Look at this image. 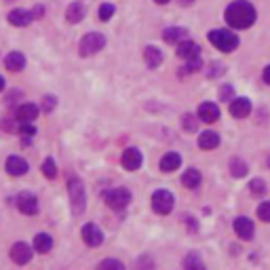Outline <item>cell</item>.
Segmentation results:
<instances>
[{
	"label": "cell",
	"mask_w": 270,
	"mask_h": 270,
	"mask_svg": "<svg viewBox=\"0 0 270 270\" xmlns=\"http://www.w3.org/2000/svg\"><path fill=\"white\" fill-rule=\"evenodd\" d=\"M226 21H228L230 27H236V30H245V27L253 25L255 21V9L245 3V0H236L228 9H226Z\"/></svg>",
	"instance_id": "cell-1"
},
{
	"label": "cell",
	"mask_w": 270,
	"mask_h": 270,
	"mask_svg": "<svg viewBox=\"0 0 270 270\" xmlns=\"http://www.w3.org/2000/svg\"><path fill=\"white\" fill-rule=\"evenodd\" d=\"M209 42L224 53H230L238 47V38L230 30H211L209 32Z\"/></svg>",
	"instance_id": "cell-2"
},
{
	"label": "cell",
	"mask_w": 270,
	"mask_h": 270,
	"mask_svg": "<svg viewBox=\"0 0 270 270\" xmlns=\"http://www.w3.org/2000/svg\"><path fill=\"white\" fill-rule=\"evenodd\" d=\"M68 192H70V203H72V211L76 213H82L84 211V205H87V194H84V186L80 184V179L72 177L68 182Z\"/></svg>",
	"instance_id": "cell-3"
},
{
	"label": "cell",
	"mask_w": 270,
	"mask_h": 270,
	"mask_svg": "<svg viewBox=\"0 0 270 270\" xmlns=\"http://www.w3.org/2000/svg\"><path fill=\"white\" fill-rule=\"evenodd\" d=\"M106 45V36L104 34H97V32H91V34H84V38L80 40V55L82 57H89V55H95L97 51H102Z\"/></svg>",
	"instance_id": "cell-4"
},
{
	"label": "cell",
	"mask_w": 270,
	"mask_h": 270,
	"mask_svg": "<svg viewBox=\"0 0 270 270\" xmlns=\"http://www.w3.org/2000/svg\"><path fill=\"white\" fill-rule=\"evenodd\" d=\"M173 203H175V198H173V194L169 192V190H156L152 194V209L156 213H161V216H165V213L171 211Z\"/></svg>",
	"instance_id": "cell-5"
},
{
	"label": "cell",
	"mask_w": 270,
	"mask_h": 270,
	"mask_svg": "<svg viewBox=\"0 0 270 270\" xmlns=\"http://www.w3.org/2000/svg\"><path fill=\"white\" fill-rule=\"evenodd\" d=\"M106 203L110 209H114V211H123L127 205L131 203V192L127 190V188H114L112 192L106 194Z\"/></svg>",
	"instance_id": "cell-6"
},
{
	"label": "cell",
	"mask_w": 270,
	"mask_h": 270,
	"mask_svg": "<svg viewBox=\"0 0 270 270\" xmlns=\"http://www.w3.org/2000/svg\"><path fill=\"white\" fill-rule=\"evenodd\" d=\"M17 209L25 216H34V213H38V198L30 192L17 194Z\"/></svg>",
	"instance_id": "cell-7"
},
{
	"label": "cell",
	"mask_w": 270,
	"mask_h": 270,
	"mask_svg": "<svg viewBox=\"0 0 270 270\" xmlns=\"http://www.w3.org/2000/svg\"><path fill=\"white\" fill-rule=\"evenodd\" d=\"M80 234H82V241H84V243H87L89 247H97V245H102V243H104V232L99 230L95 224L82 226Z\"/></svg>",
	"instance_id": "cell-8"
},
{
	"label": "cell",
	"mask_w": 270,
	"mask_h": 270,
	"mask_svg": "<svg viewBox=\"0 0 270 270\" xmlns=\"http://www.w3.org/2000/svg\"><path fill=\"white\" fill-rule=\"evenodd\" d=\"M141 163H144V156H141V152L137 148H127L123 152V167L127 171H137Z\"/></svg>",
	"instance_id": "cell-9"
},
{
	"label": "cell",
	"mask_w": 270,
	"mask_h": 270,
	"mask_svg": "<svg viewBox=\"0 0 270 270\" xmlns=\"http://www.w3.org/2000/svg\"><path fill=\"white\" fill-rule=\"evenodd\" d=\"M11 260L15 264H27L32 260V249L25 243H15L11 247Z\"/></svg>",
	"instance_id": "cell-10"
},
{
	"label": "cell",
	"mask_w": 270,
	"mask_h": 270,
	"mask_svg": "<svg viewBox=\"0 0 270 270\" xmlns=\"http://www.w3.org/2000/svg\"><path fill=\"white\" fill-rule=\"evenodd\" d=\"M249 112H251V102L247 97H236L230 102V114L234 118H245L249 116Z\"/></svg>",
	"instance_id": "cell-11"
},
{
	"label": "cell",
	"mask_w": 270,
	"mask_h": 270,
	"mask_svg": "<svg viewBox=\"0 0 270 270\" xmlns=\"http://www.w3.org/2000/svg\"><path fill=\"white\" fill-rule=\"evenodd\" d=\"M7 171L13 177L25 175L27 173V163H25V159H21V156H9V159H7Z\"/></svg>",
	"instance_id": "cell-12"
},
{
	"label": "cell",
	"mask_w": 270,
	"mask_h": 270,
	"mask_svg": "<svg viewBox=\"0 0 270 270\" xmlns=\"http://www.w3.org/2000/svg\"><path fill=\"white\" fill-rule=\"evenodd\" d=\"M198 118L203 123H216L220 118V108L211 102H205V104H201V108H198Z\"/></svg>",
	"instance_id": "cell-13"
},
{
	"label": "cell",
	"mask_w": 270,
	"mask_h": 270,
	"mask_svg": "<svg viewBox=\"0 0 270 270\" xmlns=\"http://www.w3.org/2000/svg\"><path fill=\"white\" fill-rule=\"evenodd\" d=\"M34 19V15H32V11H23V9H15V11H11L9 13V23L11 25H17V27H21V25H27Z\"/></svg>",
	"instance_id": "cell-14"
},
{
	"label": "cell",
	"mask_w": 270,
	"mask_h": 270,
	"mask_svg": "<svg viewBox=\"0 0 270 270\" xmlns=\"http://www.w3.org/2000/svg\"><path fill=\"white\" fill-rule=\"evenodd\" d=\"M198 45L192 40H182L179 45H177V55L182 59H192V57H198Z\"/></svg>",
	"instance_id": "cell-15"
},
{
	"label": "cell",
	"mask_w": 270,
	"mask_h": 270,
	"mask_svg": "<svg viewBox=\"0 0 270 270\" xmlns=\"http://www.w3.org/2000/svg\"><path fill=\"white\" fill-rule=\"evenodd\" d=\"M5 66H7V70H11V72H21V70L25 68V57H23V53H19V51L9 53L7 59H5Z\"/></svg>",
	"instance_id": "cell-16"
},
{
	"label": "cell",
	"mask_w": 270,
	"mask_h": 270,
	"mask_svg": "<svg viewBox=\"0 0 270 270\" xmlns=\"http://www.w3.org/2000/svg\"><path fill=\"white\" fill-rule=\"evenodd\" d=\"M234 232L241 238H245V241L253 238V224H251V220H247V218H236L234 220Z\"/></svg>",
	"instance_id": "cell-17"
},
{
	"label": "cell",
	"mask_w": 270,
	"mask_h": 270,
	"mask_svg": "<svg viewBox=\"0 0 270 270\" xmlns=\"http://www.w3.org/2000/svg\"><path fill=\"white\" fill-rule=\"evenodd\" d=\"M15 116L19 118V123H34V118L38 116V108L34 104H21L15 112Z\"/></svg>",
	"instance_id": "cell-18"
},
{
	"label": "cell",
	"mask_w": 270,
	"mask_h": 270,
	"mask_svg": "<svg viewBox=\"0 0 270 270\" xmlns=\"http://www.w3.org/2000/svg\"><path fill=\"white\" fill-rule=\"evenodd\" d=\"M179 165H182V156L177 152H169V154H165L163 159H161V169H163L165 173L175 171V169H179Z\"/></svg>",
	"instance_id": "cell-19"
},
{
	"label": "cell",
	"mask_w": 270,
	"mask_h": 270,
	"mask_svg": "<svg viewBox=\"0 0 270 270\" xmlns=\"http://www.w3.org/2000/svg\"><path fill=\"white\" fill-rule=\"evenodd\" d=\"M198 146H201L203 150H213L220 146V135L216 131H205L198 135Z\"/></svg>",
	"instance_id": "cell-20"
},
{
	"label": "cell",
	"mask_w": 270,
	"mask_h": 270,
	"mask_svg": "<svg viewBox=\"0 0 270 270\" xmlns=\"http://www.w3.org/2000/svg\"><path fill=\"white\" fill-rule=\"evenodd\" d=\"M163 38H165V42H169V45H175V42L186 40L188 32L184 30V27H167V30L163 32Z\"/></svg>",
	"instance_id": "cell-21"
},
{
	"label": "cell",
	"mask_w": 270,
	"mask_h": 270,
	"mask_svg": "<svg viewBox=\"0 0 270 270\" xmlns=\"http://www.w3.org/2000/svg\"><path fill=\"white\" fill-rule=\"evenodd\" d=\"M84 13H87V9H84L82 3H72V5L68 7V11H66V19L70 23H78V21H82Z\"/></svg>",
	"instance_id": "cell-22"
},
{
	"label": "cell",
	"mask_w": 270,
	"mask_h": 270,
	"mask_svg": "<svg viewBox=\"0 0 270 270\" xmlns=\"http://www.w3.org/2000/svg\"><path fill=\"white\" fill-rule=\"evenodd\" d=\"M144 59H146L148 68H159L163 64V53H161V49H156V47H146Z\"/></svg>",
	"instance_id": "cell-23"
},
{
	"label": "cell",
	"mask_w": 270,
	"mask_h": 270,
	"mask_svg": "<svg viewBox=\"0 0 270 270\" xmlns=\"http://www.w3.org/2000/svg\"><path fill=\"white\" fill-rule=\"evenodd\" d=\"M51 247H53V238H51V234L40 232V234L34 236V249H36L38 253H47V251H51Z\"/></svg>",
	"instance_id": "cell-24"
},
{
	"label": "cell",
	"mask_w": 270,
	"mask_h": 270,
	"mask_svg": "<svg viewBox=\"0 0 270 270\" xmlns=\"http://www.w3.org/2000/svg\"><path fill=\"white\" fill-rule=\"evenodd\" d=\"M182 184L186 188H196L198 184H201V173H198V169H186V173L182 175Z\"/></svg>",
	"instance_id": "cell-25"
},
{
	"label": "cell",
	"mask_w": 270,
	"mask_h": 270,
	"mask_svg": "<svg viewBox=\"0 0 270 270\" xmlns=\"http://www.w3.org/2000/svg\"><path fill=\"white\" fill-rule=\"evenodd\" d=\"M230 171H232L234 177H243V175L247 173V165H245V161L232 159V163H230Z\"/></svg>",
	"instance_id": "cell-26"
},
{
	"label": "cell",
	"mask_w": 270,
	"mask_h": 270,
	"mask_svg": "<svg viewBox=\"0 0 270 270\" xmlns=\"http://www.w3.org/2000/svg\"><path fill=\"white\" fill-rule=\"evenodd\" d=\"M42 173H45V177H49V179L57 177V167H55L53 159H47L45 163H42Z\"/></svg>",
	"instance_id": "cell-27"
},
{
	"label": "cell",
	"mask_w": 270,
	"mask_h": 270,
	"mask_svg": "<svg viewBox=\"0 0 270 270\" xmlns=\"http://www.w3.org/2000/svg\"><path fill=\"white\" fill-rule=\"evenodd\" d=\"M184 268H203V260L198 258L196 253H190L186 260H184Z\"/></svg>",
	"instance_id": "cell-28"
},
{
	"label": "cell",
	"mask_w": 270,
	"mask_h": 270,
	"mask_svg": "<svg viewBox=\"0 0 270 270\" xmlns=\"http://www.w3.org/2000/svg\"><path fill=\"white\" fill-rule=\"evenodd\" d=\"M112 15H114V7H112V5H102V7H99V19H102V21H110Z\"/></svg>",
	"instance_id": "cell-29"
},
{
	"label": "cell",
	"mask_w": 270,
	"mask_h": 270,
	"mask_svg": "<svg viewBox=\"0 0 270 270\" xmlns=\"http://www.w3.org/2000/svg\"><path fill=\"white\" fill-rule=\"evenodd\" d=\"M249 190H251L253 194H264V192H266V184H264V179H251Z\"/></svg>",
	"instance_id": "cell-30"
},
{
	"label": "cell",
	"mask_w": 270,
	"mask_h": 270,
	"mask_svg": "<svg viewBox=\"0 0 270 270\" xmlns=\"http://www.w3.org/2000/svg\"><path fill=\"white\" fill-rule=\"evenodd\" d=\"M55 106H57V97L55 95H47L45 99H42V110L45 112H53Z\"/></svg>",
	"instance_id": "cell-31"
},
{
	"label": "cell",
	"mask_w": 270,
	"mask_h": 270,
	"mask_svg": "<svg viewBox=\"0 0 270 270\" xmlns=\"http://www.w3.org/2000/svg\"><path fill=\"white\" fill-rule=\"evenodd\" d=\"M19 133H21L23 137H34V135H36V127L30 125V123H21V125H19Z\"/></svg>",
	"instance_id": "cell-32"
},
{
	"label": "cell",
	"mask_w": 270,
	"mask_h": 270,
	"mask_svg": "<svg viewBox=\"0 0 270 270\" xmlns=\"http://www.w3.org/2000/svg\"><path fill=\"white\" fill-rule=\"evenodd\" d=\"M258 218L262 222H270V203H262L258 207Z\"/></svg>",
	"instance_id": "cell-33"
},
{
	"label": "cell",
	"mask_w": 270,
	"mask_h": 270,
	"mask_svg": "<svg viewBox=\"0 0 270 270\" xmlns=\"http://www.w3.org/2000/svg\"><path fill=\"white\" fill-rule=\"evenodd\" d=\"M182 125H184V129L186 131H196V121H194V116L192 114H186L182 118Z\"/></svg>",
	"instance_id": "cell-34"
},
{
	"label": "cell",
	"mask_w": 270,
	"mask_h": 270,
	"mask_svg": "<svg viewBox=\"0 0 270 270\" xmlns=\"http://www.w3.org/2000/svg\"><path fill=\"white\" fill-rule=\"evenodd\" d=\"M201 57H192V59H186V72H196L201 70Z\"/></svg>",
	"instance_id": "cell-35"
},
{
	"label": "cell",
	"mask_w": 270,
	"mask_h": 270,
	"mask_svg": "<svg viewBox=\"0 0 270 270\" xmlns=\"http://www.w3.org/2000/svg\"><path fill=\"white\" fill-rule=\"evenodd\" d=\"M99 268H118V270H123L125 264L118 262V260H104V262H99Z\"/></svg>",
	"instance_id": "cell-36"
},
{
	"label": "cell",
	"mask_w": 270,
	"mask_h": 270,
	"mask_svg": "<svg viewBox=\"0 0 270 270\" xmlns=\"http://www.w3.org/2000/svg\"><path fill=\"white\" fill-rule=\"evenodd\" d=\"M209 68H211V70H207V74H209L211 78H213V76L224 74V66H222V64H218V62H216V64H211Z\"/></svg>",
	"instance_id": "cell-37"
},
{
	"label": "cell",
	"mask_w": 270,
	"mask_h": 270,
	"mask_svg": "<svg viewBox=\"0 0 270 270\" xmlns=\"http://www.w3.org/2000/svg\"><path fill=\"white\" fill-rule=\"evenodd\" d=\"M232 93H234L232 87H230V84H226V87L220 91V99H222V102H228V99L232 97Z\"/></svg>",
	"instance_id": "cell-38"
},
{
	"label": "cell",
	"mask_w": 270,
	"mask_h": 270,
	"mask_svg": "<svg viewBox=\"0 0 270 270\" xmlns=\"http://www.w3.org/2000/svg\"><path fill=\"white\" fill-rule=\"evenodd\" d=\"M264 80L270 84V66H266V70H264Z\"/></svg>",
	"instance_id": "cell-39"
},
{
	"label": "cell",
	"mask_w": 270,
	"mask_h": 270,
	"mask_svg": "<svg viewBox=\"0 0 270 270\" xmlns=\"http://www.w3.org/2000/svg\"><path fill=\"white\" fill-rule=\"evenodd\" d=\"M179 3H182V5H186V7H188V5H192V3H194V0H179Z\"/></svg>",
	"instance_id": "cell-40"
},
{
	"label": "cell",
	"mask_w": 270,
	"mask_h": 270,
	"mask_svg": "<svg viewBox=\"0 0 270 270\" xmlns=\"http://www.w3.org/2000/svg\"><path fill=\"white\" fill-rule=\"evenodd\" d=\"M3 89H5V78L0 76V91H3Z\"/></svg>",
	"instance_id": "cell-41"
},
{
	"label": "cell",
	"mask_w": 270,
	"mask_h": 270,
	"mask_svg": "<svg viewBox=\"0 0 270 270\" xmlns=\"http://www.w3.org/2000/svg\"><path fill=\"white\" fill-rule=\"evenodd\" d=\"M154 3H156V5H167L169 0H154Z\"/></svg>",
	"instance_id": "cell-42"
}]
</instances>
